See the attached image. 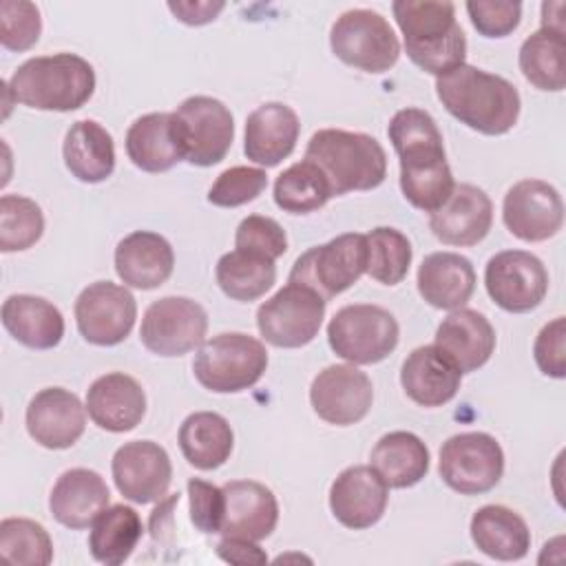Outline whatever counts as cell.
<instances>
[{
  "instance_id": "6da1fadb",
  "label": "cell",
  "mask_w": 566,
  "mask_h": 566,
  "mask_svg": "<svg viewBox=\"0 0 566 566\" xmlns=\"http://www.w3.org/2000/svg\"><path fill=\"white\" fill-rule=\"evenodd\" d=\"M436 95L460 124L482 135H504L520 117L517 88L502 75L460 64L436 77Z\"/></svg>"
},
{
  "instance_id": "7a4b0ae2",
  "label": "cell",
  "mask_w": 566,
  "mask_h": 566,
  "mask_svg": "<svg viewBox=\"0 0 566 566\" xmlns=\"http://www.w3.org/2000/svg\"><path fill=\"white\" fill-rule=\"evenodd\" d=\"M391 11L405 35V51L416 66L440 77L464 64L467 35L455 20L453 2L396 0Z\"/></svg>"
},
{
  "instance_id": "3957f363",
  "label": "cell",
  "mask_w": 566,
  "mask_h": 566,
  "mask_svg": "<svg viewBox=\"0 0 566 566\" xmlns=\"http://www.w3.org/2000/svg\"><path fill=\"white\" fill-rule=\"evenodd\" d=\"M15 102L35 111L82 108L95 91L93 66L75 53L40 55L22 62L7 82Z\"/></svg>"
},
{
  "instance_id": "277c9868",
  "label": "cell",
  "mask_w": 566,
  "mask_h": 566,
  "mask_svg": "<svg viewBox=\"0 0 566 566\" xmlns=\"http://www.w3.org/2000/svg\"><path fill=\"white\" fill-rule=\"evenodd\" d=\"M305 159L321 168L334 197L378 188L387 177L385 148L367 133L321 128L310 137Z\"/></svg>"
},
{
  "instance_id": "5b68a950",
  "label": "cell",
  "mask_w": 566,
  "mask_h": 566,
  "mask_svg": "<svg viewBox=\"0 0 566 566\" xmlns=\"http://www.w3.org/2000/svg\"><path fill=\"white\" fill-rule=\"evenodd\" d=\"M268 369L265 345L243 332H223L197 347L192 371L201 387L214 394L250 389Z\"/></svg>"
},
{
  "instance_id": "8992f818",
  "label": "cell",
  "mask_w": 566,
  "mask_h": 566,
  "mask_svg": "<svg viewBox=\"0 0 566 566\" xmlns=\"http://www.w3.org/2000/svg\"><path fill=\"white\" fill-rule=\"evenodd\" d=\"M400 327L394 314L374 303L340 307L327 325V343L336 356L352 365L385 360L398 345Z\"/></svg>"
},
{
  "instance_id": "52a82bcc",
  "label": "cell",
  "mask_w": 566,
  "mask_h": 566,
  "mask_svg": "<svg viewBox=\"0 0 566 566\" xmlns=\"http://www.w3.org/2000/svg\"><path fill=\"white\" fill-rule=\"evenodd\" d=\"M329 46L340 62L365 73H385L400 57V42L394 27L371 9L340 13L332 24Z\"/></svg>"
},
{
  "instance_id": "ba28073f",
  "label": "cell",
  "mask_w": 566,
  "mask_h": 566,
  "mask_svg": "<svg viewBox=\"0 0 566 566\" xmlns=\"http://www.w3.org/2000/svg\"><path fill=\"white\" fill-rule=\"evenodd\" d=\"M367 272V239L360 232L338 234L303 252L290 272V283L318 292L325 301L349 290Z\"/></svg>"
},
{
  "instance_id": "9c48e42d",
  "label": "cell",
  "mask_w": 566,
  "mask_h": 566,
  "mask_svg": "<svg viewBox=\"0 0 566 566\" xmlns=\"http://www.w3.org/2000/svg\"><path fill=\"white\" fill-rule=\"evenodd\" d=\"M327 301L307 285H283L256 310L259 334L274 347L296 349L312 343L323 325Z\"/></svg>"
},
{
  "instance_id": "30bf717a",
  "label": "cell",
  "mask_w": 566,
  "mask_h": 566,
  "mask_svg": "<svg viewBox=\"0 0 566 566\" xmlns=\"http://www.w3.org/2000/svg\"><path fill=\"white\" fill-rule=\"evenodd\" d=\"M438 471L442 482L460 495H480L502 480L504 451L491 433H455L440 447Z\"/></svg>"
},
{
  "instance_id": "8fae6325",
  "label": "cell",
  "mask_w": 566,
  "mask_h": 566,
  "mask_svg": "<svg viewBox=\"0 0 566 566\" xmlns=\"http://www.w3.org/2000/svg\"><path fill=\"white\" fill-rule=\"evenodd\" d=\"M172 115L188 164L208 168L228 155L234 139V119L221 99L192 95Z\"/></svg>"
},
{
  "instance_id": "7c38bea8",
  "label": "cell",
  "mask_w": 566,
  "mask_h": 566,
  "mask_svg": "<svg viewBox=\"0 0 566 566\" xmlns=\"http://www.w3.org/2000/svg\"><path fill=\"white\" fill-rule=\"evenodd\" d=\"M208 332L206 310L188 296L153 301L142 318L139 338L157 356L172 358L197 349Z\"/></svg>"
},
{
  "instance_id": "4fadbf2b",
  "label": "cell",
  "mask_w": 566,
  "mask_h": 566,
  "mask_svg": "<svg viewBox=\"0 0 566 566\" xmlns=\"http://www.w3.org/2000/svg\"><path fill=\"white\" fill-rule=\"evenodd\" d=\"M137 318L135 296L126 285L95 281L86 285L75 301V323L82 338L91 345H119Z\"/></svg>"
},
{
  "instance_id": "5bb4252c",
  "label": "cell",
  "mask_w": 566,
  "mask_h": 566,
  "mask_svg": "<svg viewBox=\"0 0 566 566\" xmlns=\"http://www.w3.org/2000/svg\"><path fill=\"white\" fill-rule=\"evenodd\" d=\"M484 285L497 307L524 314L544 301L548 272L535 254L526 250H504L489 259L484 268Z\"/></svg>"
},
{
  "instance_id": "9a60e30c",
  "label": "cell",
  "mask_w": 566,
  "mask_h": 566,
  "mask_svg": "<svg viewBox=\"0 0 566 566\" xmlns=\"http://www.w3.org/2000/svg\"><path fill=\"white\" fill-rule=\"evenodd\" d=\"M502 221L520 241L539 243L562 230L564 201L551 184L542 179H522L504 195Z\"/></svg>"
},
{
  "instance_id": "2e32d148",
  "label": "cell",
  "mask_w": 566,
  "mask_h": 566,
  "mask_svg": "<svg viewBox=\"0 0 566 566\" xmlns=\"http://www.w3.org/2000/svg\"><path fill=\"white\" fill-rule=\"evenodd\" d=\"M374 400V387L365 371L356 365H327L321 369L310 387V402L314 413L336 427L360 422Z\"/></svg>"
},
{
  "instance_id": "e0dca14e",
  "label": "cell",
  "mask_w": 566,
  "mask_h": 566,
  "mask_svg": "<svg viewBox=\"0 0 566 566\" xmlns=\"http://www.w3.org/2000/svg\"><path fill=\"white\" fill-rule=\"evenodd\" d=\"M117 491L135 502H161L172 482V464L166 449L153 440H133L122 444L111 462Z\"/></svg>"
},
{
  "instance_id": "ac0fdd59",
  "label": "cell",
  "mask_w": 566,
  "mask_h": 566,
  "mask_svg": "<svg viewBox=\"0 0 566 566\" xmlns=\"http://www.w3.org/2000/svg\"><path fill=\"white\" fill-rule=\"evenodd\" d=\"M27 431L44 449H69L86 429V405L64 389L46 387L38 391L27 407Z\"/></svg>"
},
{
  "instance_id": "d6986e66",
  "label": "cell",
  "mask_w": 566,
  "mask_h": 566,
  "mask_svg": "<svg viewBox=\"0 0 566 566\" xmlns=\"http://www.w3.org/2000/svg\"><path fill=\"white\" fill-rule=\"evenodd\" d=\"M389 486L367 464L343 469L329 486L332 515L352 531H363L380 522L389 500Z\"/></svg>"
},
{
  "instance_id": "ffe728a7",
  "label": "cell",
  "mask_w": 566,
  "mask_h": 566,
  "mask_svg": "<svg viewBox=\"0 0 566 566\" xmlns=\"http://www.w3.org/2000/svg\"><path fill=\"white\" fill-rule=\"evenodd\" d=\"M493 223L489 195L473 184H455L451 197L429 217V228L447 245H475Z\"/></svg>"
},
{
  "instance_id": "44dd1931",
  "label": "cell",
  "mask_w": 566,
  "mask_h": 566,
  "mask_svg": "<svg viewBox=\"0 0 566 566\" xmlns=\"http://www.w3.org/2000/svg\"><path fill=\"white\" fill-rule=\"evenodd\" d=\"M298 133L301 124L294 108L283 102H265L245 119L243 153L250 161L274 168L292 155Z\"/></svg>"
},
{
  "instance_id": "7402d4cb",
  "label": "cell",
  "mask_w": 566,
  "mask_h": 566,
  "mask_svg": "<svg viewBox=\"0 0 566 566\" xmlns=\"http://www.w3.org/2000/svg\"><path fill=\"white\" fill-rule=\"evenodd\" d=\"M221 489L226 495V513L219 533L223 537L261 542L272 535L279 522V502L265 484L254 480H232Z\"/></svg>"
},
{
  "instance_id": "603a6c76",
  "label": "cell",
  "mask_w": 566,
  "mask_h": 566,
  "mask_svg": "<svg viewBox=\"0 0 566 566\" xmlns=\"http://www.w3.org/2000/svg\"><path fill=\"white\" fill-rule=\"evenodd\" d=\"M86 411L99 429L124 433L142 422L146 413V394L133 376L111 371L91 382L86 391Z\"/></svg>"
},
{
  "instance_id": "cb8c5ba5",
  "label": "cell",
  "mask_w": 566,
  "mask_h": 566,
  "mask_svg": "<svg viewBox=\"0 0 566 566\" xmlns=\"http://www.w3.org/2000/svg\"><path fill=\"white\" fill-rule=\"evenodd\" d=\"M462 371L436 345H422L407 354L400 369L405 394L420 407H442L455 398Z\"/></svg>"
},
{
  "instance_id": "d4e9b609",
  "label": "cell",
  "mask_w": 566,
  "mask_h": 566,
  "mask_svg": "<svg viewBox=\"0 0 566 566\" xmlns=\"http://www.w3.org/2000/svg\"><path fill=\"white\" fill-rule=\"evenodd\" d=\"M172 268V245L157 232L135 230L115 248V272L128 287L155 290L170 279Z\"/></svg>"
},
{
  "instance_id": "484cf974",
  "label": "cell",
  "mask_w": 566,
  "mask_h": 566,
  "mask_svg": "<svg viewBox=\"0 0 566 566\" xmlns=\"http://www.w3.org/2000/svg\"><path fill=\"white\" fill-rule=\"evenodd\" d=\"M111 491L104 478L91 469L64 471L51 489L49 509L51 515L66 528L82 531L91 526L97 515L108 506Z\"/></svg>"
},
{
  "instance_id": "4316f807",
  "label": "cell",
  "mask_w": 566,
  "mask_h": 566,
  "mask_svg": "<svg viewBox=\"0 0 566 566\" xmlns=\"http://www.w3.org/2000/svg\"><path fill=\"white\" fill-rule=\"evenodd\" d=\"M462 374L489 363L495 349V329L478 310H453L436 329V343Z\"/></svg>"
},
{
  "instance_id": "83f0119b",
  "label": "cell",
  "mask_w": 566,
  "mask_h": 566,
  "mask_svg": "<svg viewBox=\"0 0 566 566\" xmlns=\"http://www.w3.org/2000/svg\"><path fill=\"white\" fill-rule=\"evenodd\" d=\"M126 155L144 172H166L186 159L175 115L148 113L137 117L126 130Z\"/></svg>"
},
{
  "instance_id": "f1b7e54d",
  "label": "cell",
  "mask_w": 566,
  "mask_h": 566,
  "mask_svg": "<svg viewBox=\"0 0 566 566\" xmlns=\"http://www.w3.org/2000/svg\"><path fill=\"white\" fill-rule=\"evenodd\" d=\"M418 292L438 310H460L475 290V270L458 252H431L418 268Z\"/></svg>"
},
{
  "instance_id": "f546056e",
  "label": "cell",
  "mask_w": 566,
  "mask_h": 566,
  "mask_svg": "<svg viewBox=\"0 0 566 566\" xmlns=\"http://www.w3.org/2000/svg\"><path fill=\"white\" fill-rule=\"evenodd\" d=\"M471 539L480 553L500 562H517L531 548V531L522 515L502 504L480 506L471 517Z\"/></svg>"
},
{
  "instance_id": "4dcf8cb0",
  "label": "cell",
  "mask_w": 566,
  "mask_h": 566,
  "mask_svg": "<svg viewBox=\"0 0 566 566\" xmlns=\"http://www.w3.org/2000/svg\"><path fill=\"white\" fill-rule=\"evenodd\" d=\"M4 329L24 347L51 349L64 336V316L46 298L33 294H11L2 303Z\"/></svg>"
},
{
  "instance_id": "1f68e13d",
  "label": "cell",
  "mask_w": 566,
  "mask_h": 566,
  "mask_svg": "<svg viewBox=\"0 0 566 566\" xmlns=\"http://www.w3.org/2000/svg\"><path fill=\"white\" fill-rule=\"evenodd\" d=\"M62 157L69 172L84 184H99L115 170V144L95 119H77L64 135Z\"/></svg>"
},
{
  "instance_id": "d6a6232c",
  "label": "cell",
  "mask_w": 566,
  "mask_h": 566,
  "mask_svg": "<svg viewBox=\"0 0 566 566\" xmlns=\"http://www.w3.org/2000/svg\"><path fill=\"white\" fill-rule=\"evenodd\" d=\"M369 467L389 489H409L429 471V449L411 431H389L371 449Z\"/></svg>"
},
{
  "instance_id": "836d02e7",
  "label": "cell",
  "mask_w": 566,
  "mask_h": 566,
  "mask_svg": "<svg viewBox=\"0 0 566 566\" xmlns=\"http://www.w3.org/2000/svg\"><path fill=\"white\" fill-rule=\"evenodd\" d=\"M179 449L188 464L199 471L219 469L232 453L234 433L230 422L214 411H195L179 427Z\"/></svg>"
},
{
  "instance_id": "e575fe53",
  "label": "cell",
  "mask_w": 566,
  "mask_h": 566,
  "mask_svg": "<svg viewBox=\"0 0 566 566\" xmlns=\"http://www.w3.org/2000/svg\"><path fill=\"white\" fill-rule=\"evenodd\" d=\"M144 524L139 513L126 504L106 506L91 524L88 551L95 562L106 566L124 564L142 539Z\"/></svg>"
},
{
  "instance_id": "d590c367",
  "label": "cell",
  "mask_w": 566,
  "mask_h": 566,
  "mask_svg": "<svg viewBox=\"0 0 566 566\" xmlns=\"http://www.w3.org/2000/svg\"><path fill=\"white\" fill-rule=\"evenodd\" d=\"M455 181L447 155L400 159V190L405 199L424 212H436L453 192Z\"/></svg>"
},
{
  "instance_id": "8d00e7d4",
  "label": "cell",
  "mask_w": 566,
  "mask_h": 566,
  "mask_svg": "<svg viewBox=\"0 0 566 566\" xmlns=\"http://www.w3.org/2000/svg\"><path fill=\"white\" fill-rule=\"evenodd\" d=\"M214 276L226 296L250 303L261 298L274 285L276 265L268 256L234 248L217 261Z\"/></svg>"
},
{
  "instance_id": "74e56055",
  "label": "cell",
  "mask_w": 566,
  "mask_h": 566,
  "mask_svg": "<svg viewBox=\"0 0 566 566\" xmlns=\"http://www.w3.org/2000/svg\"><path fill=\"white\" fill-rule=\"evenodd\" d=\"M520 71L539 91L566 86V40L562 31L539 29L520 46Z\"/></svg>"
},
{
  "instance_id": "f35d334b",
  "label": "cell",
  "mask_w": 566,
  "mask_h": 566,
  "mask_svg": "<svg viewBox=\"0 0 566 566\" xmlns=\"http://www.w3.org/2000/svg\"><path fill=\"white\" fill-rule=\"evenodd\" d=\"M332 188L321 168L307 159L285 168L274 181V203L290 214H307L332 199Z\"/></svg>"
},
{
  "instance_id": "ab89813d",
  "label": "cell",
  "mask_w": 566,
  "mask_h": 566,
  "mask_svg": "<svg viewBox=\"0 0 566 566\" xmlns=\"http://www.w3.org/2000/svg\"><path fill=\"white\" fill-rule=\"evenodd\" d=\"M387 135L394 144L398 159L422 157V155H444L442 133L436 119L422 108H416V106L400 108L391 117L387 126Z\"/></svg>"
},
{
  "instance_id": "60d3db41",
  "label": "cell",
  "mask_w": 566,
  "mask_h": 566,
  "mask_svg": "<svg viewBox=\"0 0 566 566\" xmlns=\"http://www.w3.org/2000/svg\"><path fill=\"white\" fill-rule=\"evenodd\" d=\"M367 239V274L382 285H398L411 265L409 239L387 226H378L365 234Z\"/></svg>"
},
{
  "instance_id": "b9f144b4",
  "label": "cell",
  "mask_w": 566,
  "mask_h": 566,
  "mask_svg": "<svg viewBox=\"0 0 566 566\" xmlns=\"http://www.w3.org/2000/svg\"><path fill=\"white\" fill-rule=\"evenodd\" d=\"M0 555L11 564L46 566L53 562V542L42 524L7 517L0 522Z\"/></svg>"
},
{
  "instance_id": "7bdbcfd3",
  "label": "cell",
  "mask_w": 566,
  "mask_h": 566,
  "mask_svg": "<svg viewBox=\"0 0 566 566\" xmlns=\"http://www.w3.org/2000/svg\"><path fill=\"white\" fill-rule=\"evenodd\" d=\"M44 232L42 208L22 195L0 197V250L20 252L40 241Z\"/></svg>"
},
{
  "instance_id": "ee69618b",
  "label": "cell",
  "mask_w": 566,
  "mask_h": 566,
  "mask_svg": "<svg viewBox=\"0 0 566 566\" xmlns=\"http://www.w3.org/2000/svg\"><path fill=\"white\" fill-rule=\"evenodd\" d=\"M268 188V175L263 168L232 166L223 170L208 190V201L219 208H237L254 201Z\"/></svg>"
},
{
  "instance_id": "f6af8a7d",
  "label": "cell",
  "mask_w": 566,
  "mask_h": 566,
  "mask_svg": "<svg viewBox=\"0 0 566 566\" xmlns=\"http://www.w3.org/2000/svg\"><path fill=\"white\" fill-rule=\"evenodd\" d=\"M42 33L40 9L24 0H4L0 4V42L7 51L31 49Z\"/></svg>"
},
{
  "instance_id": "bcb514c9",
  "label": "cell",
  "mask_w": 566,
  "mask_h": 566,
  "mask_svg": "<svg viewBox=\"0 0 566 566\" xmlns=\"http://www.w3.org/2000/svg\"><path fill=\"white\" fill-rule=\"evenodd\" d=\"M234 248L256 252L276 261L287 250V237L279 221L263 214H248L234 232Z\"/></svg>"
},
{
  "instance_id": "7dc6e473",
  "label": "cell",
  "mask_w": 566,
  "mask_h": 566,
  "mask_svg": "<svg viewBox=\"0 0 566 566\" xmlns=\"http://www.w3.org/2000/svg\"><path fill=\"white\" fill-rule=\"evenodd\" d=\"M467 13L484 38H504L520 27L522 4L513 0H469Z\"/></svg>"
},
{
  "instance_id": "c3c4849f",
  "label": "cell",
  "mask_w": 566,
  "mask_h": 566,
  "mask_svg": "<svg viewBox=\"0 0 566 566\" xmlns=\"http://www.w3.org/2000/svg\"><path fill=\"white\" fill-rule=\"evenodd\" d=\"M190 500V522L201 533H219L226 513V495L221 486H214L201 478L188 480Z\"/></svg>"
},
{
  "instance_id": "681fc988",
  "label": "cell",
  "mask_w": 566,
  "mask_h": 566,
  "mask_svg": "<svg viewBox=\"0 0 566 566\" xmlns=\"http://www.w3.org/2000/svg\"><path fill=\"white\" fill-rule=\"evenodd\" d=\"M533 356L544 376L562 380L566 376V321L564 316L546 323L533 345Z\"/></svg>"
},
{
  "instance_id": "f907efd6",
  "label": "cell",
  "mask_w": 566,
  "mask_h": 566,
  "mask_svg": "<svg viewBox=\"0 0 566 566\" xmlns=\"http://www.w3.org/2000/svg\"><path fill=\"white\" fill-rule=\"evenodd\" d=\"M226 2L217 0H177V2H168V9L170 13L184 22V24H190V27H201V24H208L212 20H217V15L223 11Z\"/></svg>"
},
{
  "instance_id": "816d5d0a",
  "label": "cell",
  "mask_w": 566,
  "mask_h": 566,
  "mask_svg": "<svg viewBox=\"0 0 566 566\" xmlns=\"http://www.w3.org/2000/svg\"><path fill=\"white\" fill-rule=\"evenodd\" d=\"M217 555L230 564H265L268 555L252 542L243 537H223L217 544Z\"/></svg>"
},
{
  "instance_id": "f5cc1de1",
  "label": "cell",
  "mask_w": 566,
  "mask_h": 566,
  "mask_svg": "<svg viewBox=\"0 0 566 566\" xmlns=\"http://www.w3.org/2000/svg\"><path fill=\"white\" fill-rule=\"evenodd\" d=\"M564 2H544L542 4V29H553L564 33Z\"/></svg>"
}]
</instances>
